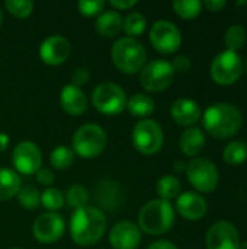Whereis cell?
I'll use <instances>...</instances> for the list:
<instances>
[{"label":"cell","instance_id":"obj_1","mask_svg":"<svg viewBox=\"0 0 247 249\" xmlns=\"http://www.w3.org/2000/svg\"><path fill=\"white\" fill-rule=\"evenodd\" d=\"M106 231V217L102 210L86 206L73 212L70 236L80 247H92L100 241Z\"/></svg>","mask_w":247,"mask_h":249},{"label":"cell","instance_id":"obj_2","mask_svg":"<svg viewBox=\"0 0 247 249\" xmlns=\"http://www.w3.org/2000/svg\"><path fill=\"white\" fill-rule=\"evenodd\" d=\"M202 124L210 136L223 140L234 136L240 130L243 117L234 105L217 102L205 109L202 115Z\"/></svg>","mask_w":247,"mask_h":249},{"label":"cell","instance_id":"obj_3","mask_svg":"<svg viewBox=\"0 0 247 249\" xmlns=\"http://www.w3.org/2000/svg\"><path fill=\"white\" fill-rule=\"evenodd\" d=\"M175 223V210L170 201L153 200L148 201L138 213V228L140 231L159 236L172 229Z\"/></svg>","mask_w":247,"mask_h":249},{"label":"cell","instance_id":"obj_4","mask_svg":"<svg viewBox=\"0 0 247 249\" xmlns=\"http://www.w3.org/2000/svg\"><path fill=\"white\" fill-rule=\"evenodd\" d=\"M111 57L118 70L125 74L140 73L147 61V51L144 45L135 38H119L111 50Z\"/></svg>","mask_w":247,"mask_h":249},{"label":"cell","instance_id":"obj_5","mask_svg":"<svg viewBox=\"0 0 247 249\" xmlns=\"http://www.w3.org/2000/svg\"><path fill=\"white\" fill-rule=\"evenodd\" d=\"M71 143H73L71 150L74 152V155L84 159H92L99 156L105 150L108 137L100 125L90 123L76 130Z\"/></svg>","mask_w":247,"mask_h":249},{"label":"cell","instance_id":"obj_6","mask_svg":"<svg viewBox=\"0 0 247 249\" xmlns=\"http://www.w3.org/2000/svg\"><path fill=\"white\" fill-rule=\"evenodd\" d=\"M127 93L125 90L112 82L99 83L92 92V104L93 107L106 115L121 114L127 108Z\"/></svg>","mask_w":247,"mask_h":249},{"label":"cell","instance_id":"obj_7","mask_svg":"<svg viewBox=\"0 0 247 249\" xmlns=\"http://www.w3.org/2000/svg\"><path fill=\"white\" fill-rule=\"evenodd\" d=\"M131 137L134 147L143 155H156L162 149L165 140L160 124L150 118L140 120L134 125Z\"/></svg>","mask_w":247,"mask_h":249},{"label":"cell","instance_id":"obj_8","mask_svg":"<svg viewBox=\"0 0 247 249\" xmlns=\"http://www.w3.org/2000/svg\"><path fill=\"white\" fill-rule=\"evenodd\" d=\"M185 171L191 185L201 193H213L218 185V168L207 158H194Z\"/></svg>","mask_w":247,"mask_h":249},{"label":"cell","instance_id":"obj_9","mask_svg":"<svg viewBox=\"0 0 247 249\" xmlns=\"http://www.w3.org/2000/svg\"><path fill=\"white\" fill-rule=\"evenodd\" d=\"M211 77L217 85L230 86L234 85L243 73L242 57L234 51H223L217 54L211 63Z\"/></svg>","mask_w":247,"mask_h":249},{"label":"cell","instance_id":"obj_10","mask_svg":"<svg viewBox=\"0 0 247 249\" xmlns=\"http://www.w3.org/2000/svg\"><path fill=\"white\" fill-rule=\"evenodd\" d=\"M175 79V70L166 60H151L140 71V83L148 92H162L167 89Z\"/></svg>","mask_w":247,"mask_h":249},{"label":"cell","instance_id":"obj_11","mask_svg":"<svg viewBox=\"0 0 247 249\" xmlns=\"http://www.w3.org/2000/svg\"><path fill=\"white\" fill-rule=\"evenodd\" d=\"M150 42L163 54H172L179 50L182 44V35L179 28L170 20H157L150 29Z\"/></svg>","mask_w":247,"mask_h":249},{"label":"cell","instance_id":"obj_12","mask_svg":"<svg viewBox=\"0 0 247 249\" xmlns=\"http://www.w3.org/2000/svg\"><path fill=\"white\" fill-rule=\"evenodd\" d=\"M12 162L19 174L32 175L41 169L42 155L35 143L29 140H23L15 146L12 153Z\"/></svg>","mask_w":247,"mask_h":249},{"label":"cell","instance_id":"obj_13","mask_svg":"<svg viewBox=\"0 0 247 249\" xmlns=\"http://www.w3.org/2000/svg\"><path fill=\"white\" fill-rule=\"evenodd\" d=\"M66 231V222L64 219L55 213L48 212L41 214L32 226V233L36 241L41 244H52L57 242Z\"/></svg>","mask_w":247,"mask_h":249},{"label":"cell","instance_id":"obj_14","mask_svg":"<svg viewBox=\"0 0 247 249\" xmlns=\"http://www.w3.org/2000/svg\"><path fill=\"white\" fill-rule=\"evenodd\" d=\"M205 245L207 249H239L240 235L234 225L227 220H220L208 229Z\"/></svg>","mask_w":247,"mask_h":249},{"label":"cell","instance_id":"obj_15","mask_svg":"<svg viewBox=\"0 0 247 249\" xmlns=\"http://www.w3.org/2000/svg\"><path fill=\"white\" fill-rule=\"evenodd\" d=\"M71 54V45L67 38L52 35L42 41L39 47V57L48 66L63 64Z\"/></svg>","mask_w":247,"mask_h":249},{"label":"cell","instance_id":"obj_16","mask_svg":"<svg viewBox=\"0 0 247 249\" xmlns=\"http://www.w3.org/2000/svg\"><path fill=\"white\" fill-rule=\"evenodd\" d=\"M109 241L114 249H137L141 242V231L138 225L122 220L112 228Z\"/></svg>","mask_w":247,"mask_h":249},{"label":"cell","instance_id":"obj_17","mask_svg":"<svg viewBox=\"0 0 247 249\" xmlns=\"http://www.w3.org/2000/svg\"><path fill=\"white\" fill-rule=\"evenodd\" d=\"M176 210L182 217L188 220H199L207 214L208 203L201 194L188 191L179 194L176 200Z\"/></svg>","mask_w":247,"mask_h":249},{"label":"cell","instance_id":"obj_18","mask_svg":"<svg viewBox=\"0 0 247 249\" xmlns=\"http://www.w3.org/2000/svg\"><path fill=\"white\" fill-rule=\"evenodd\" d=\"M170 114H172V118L178 124L186 125V127H192L201 118V107L194 99L181 98V99H176L172 104Z\"/></svg>","mask_w":247,"mask_h":249},{"label":"cell","instance_id":"obj_19","mask_svg":"<svg viewBox=\"0 0 247 249\" xmlns=\"http://www.w3.org/2000/svg\"><path fill=\"white\" fill-rule=\"evenodd\" d=\"M60 104L63 107V109L74 117L82 115L83 112H86L87 109V98L84 95V92L74 86V85H66L61 89L60 93Z\"/></svg>","mask_w":247,"mask_h":249},{"label":"cell","instance_id":"obj_20","mask_svg":"<svg viewBox=\"0 0 247 249\" xmlns=\"http://www.w3.org/2000/svg\"><path fill=\"white\" fill-rule=\"evenodd\" d=\"M179 146L181 150L183 152L185 156L189 158H197L205 147V134L201 128L198 127H189L186 128L179 139Z\"/></svg>","mask_w":247,"mask_h":249},{"label":"cell","instance_id":"obj_21","mask_svg":"<svg viewBox=\"0 0 247 249\" xmlns=\"http://www.w3.org/2000/svg\"><path fill=\"white\" fill-rule=\"evenodd\" d=\"M122 22L124 18L121 16L119 12L116 10H103L96 20V29L102 36L106 38H112L115 35H118L122 29Z\"/></svg>","mask_w":247,"mask_h":249},{"label":"cell","instance_id":"obj_22","mask_svg":"<svg viewBox=\"0 0 247 249\" xmlns=\"http://www.w3.org/2000/svg\"><path fill=\"white\" fill-rule=\"evenodd\" d=\"M20 188V177L13 169L0 168V201H7L16 197Z\"/></svg>","mask_w":247,"mask_h":249},{"label":"cell","instance_id":"obj_23","mask_svg":"<svg viewBox=\"0 0 247 249\" xmlns=\"http://www.w3.org/2000/svg\"><path fill=\"white\" fill-rule=\"evenodd\" d=\"M127 109L134 117L146 120V117H150L154 112L156 104H154L153 98L146 93H134L127 101Z\"/></svg>","mask_w":247,"mask_h":249},{"label":"cell","instance_id":"obj_24","mask_svg":"<svg viewBox=\"0 0 247 249\" xmlns=\"http://www.w3.org/2000/svg\"><path fill=\"white\" fill-rule=\"evenodd\" d=\"M223 159L227 165L239 166L245 163L247 159V144L240 140H233L224 147Z\"/></svg>","mask_w":247,"mask_h":249},{"label":"cell","instance_id":"obj_25","mask_svg":"<svg viewBox=\"0 0 247 249\" xmlns=\"http://www.w3.org/2000/svg\"><path fill=\"white\" fill-rule=\"evenodd\" d=\"M157 194L160 196V200L170 201L172 198H178L181 193V182L173 175H165L157 181L156 185Z\"/></svg>","mask_w":247,"mask_h":249},{"label":"cell","instance_id":"obj_26","mask_svg":"<svg viewBox=\"0 0 247 249\" xmlns=\"http://www.w3.org/2000/svg\"><path fill=\"white\" fill-rule=\"evenodd\" d=\"M146 26H147V19L140 12H130L122 22V29L128 35V38L140 36L146 31Z\"/></svg>","mask_w":247,"mask_h":249},{"label":"cell","instance_id":"obj_27","mask_svg":"<svg viewBox=\"0 0 247 249\" xmlns=\"http://www.w3.org/2000/svg\"><path fill=\"white\" fill-rule=\"evenodd\" d=\"M246 29L242 25H231L224 35V44L229 51L237 53L246 44Z\"/></svg>","mask_w":247,"mask_h":249},{"label":"cell","instance_id":"obj_28","mask_svg":"<svg viewBox=\"0 0 247 249\" xmlns=\"http://www.w3.org/2000/svg\"><path fill=\"white\" fill-rule=\"evenodd\" d=\"M172 6L182 19H195L202 10V1L199 0H175Z\"/></svg>","mask_w":247,"mask_h":249},{"label":"cell","instance_id":"obj_29","mask_svg":"<svg viewBox=\"0 0 247 249\" xmlns=\"http://www.w3.org/2000/svg\"><path fill=\"white\" fill-rule=\"evenodd\" d=\"M49 162L55 169H67L74 162V152L67 146H57L49 155Z\"/></svg>","mask_w":247,"mask_h":249},{"label":"cell","instance_id":"obj_30","mask_svg":"<svg viewBox=\"0 0 247 249\" xmlns=\"http://www.w3.org/2000/svg\"><path fill=\"white\" fill-rule=\"evenodd\" d=\"M64 198H66V203L68 204V207H73L74 210L86 207L89 203V194H87L86 188L79 184L71 185L67 190V194L64 196Z\"/></svg>","mask_w":247,"mask_h":249},{"label":"cell","instance_id":"obj_31","mask_svg":"<svg viewBox=\"0 0 247 249\" xmlns=\"http://www.w3.org/2000/svg\"><path fill=\"white\" fill-rule=\"evenodd\" d=\"M16 197L19 204L28 210H33L41 204V193L35 187H22Z\"/></svg>","mask_w":247,"mask_h":249},{"label":"cell","instance_id":"obj_32","mask_svg":"<svg viewBox=\"0 0 247 249\" xmlns=\"http://www.w3.org/2000/svg\"><path fill=\"white\" fill-rule=\"evenodd\" d=\"M66 198H64V194L58 190V188H54V187H48L44 190V193L41 194V204L48 209V210H58L60 207H63Z\"/></svg>","mask_w":247,"mask_h":249},{"label":"cell","instance_id":"obj_33","mask_svg":"<svg viewBox=\"0 0 247 249\" xmlns=\"http://www.w3.org/2000/svg\"><path fill=\"white\" fill-rule=\"evenodd\" d=\"M6 9L10 12V15L16 18H28L32 13L33 1L31 0H7Z\"/></svg>","mask_w":247,"mask_h":249},{"label":"cell","instance_id":"obj_34","mask_svg":"<svg viewBox=\"0 0 247 249\" xmlns=\"http://www.w3.org/2000/svg\"><path fill=\"white\" fill-rule=\"evenodd\" d=\"M77 9L83 16H87V18L99 16L105 9V1L103 0H80L77 3Z\"/></svg>","mask_w":247,"mask_h":249},{"label":"cell","instance_id":"obj_35","mask_svg":"<svg viewBox=\"0 0 247 249\" xmlns=\"http://www.w3.org/2000/svg\"><path fill=\"white\" fill-rule=\"evenodd\" d=\"M89 77H90V74H89V70H87V69H84V67H77V69H74V71L71 73V80H73L71 85L80 88V86H83L84 83H87Z\"/></svg>","mask_w":247,"mask_h":249},{"label":"cell","instance_id":"obj_36","mask_svg":"<svg viewBox=\"0 0 247 249\" xmlns=\"http://www.w3.org/2000/svg\"><path fill=\"white\" fill-rule=\"evenodd\" d=\"M170 64H172L175 73L176 71L178 73H186L191 69V66H192V63H191V60H189L188 55H178V57L173 58V61Z\"/></svg>","mask_w":247,"mask_h":249},{"label":"cell","instance_id":"obj_37","mask_svg":"<svg viewBox=\"0 0 247 249\" xmlns=\"http://www.w3.org/2000/svg\"><path fill=\"white\" fill-rule=\"evenodd\" d=\"M36 179L41 185L49 187L54 182V174L49 169H39L36 172Z\"/></svg>","mask_w":247,"mask_h":249},{"label":"cell","instance_id":"obj_38","mask_svg":"<svg viewBox=\"0 0 247 249\" xmlns=\"http://www.w3.org/2000/svg\"><path fill=\"white\" fill-rule=\"evenodd\" d=\"M137 4V0H111V6L118 10H127Z\"/></svg>","mask_w":247,"mask_h":249},{"label":"cell","instance_id":"obj_39","mask_svg":"<svg viewBox=\"0 0 247 249\" xmlns=\"http://www.w3.org/2000/svg\"><path fill=\"white\" fill-rule=\"evenodd\" d=\"M202 6H205V9H208L210 12H220L226 7V1L224 0H207L205 3H202Z\"/></svg>","mask_w":247,"mask_h":249},{"label":"cell","instance_id":"obj_40","mask_svg":"<svg viewBox=\"0 0 247 249\" xmlns=\"http://www.w3.org/2000/svg\"><path fill=\"white\" fill-rule=\"evenodd\" d=\"M147 249H178V247L170 241H156L150 244Z\"/></svg>","mask_w":247,"mask_h":249},{"label":"cell","instance_id":"obj_41","mask_svg":"<svg viewBox=\"0 0 247 249\" xmlns=\"http://www.w3.org/2000/svg\"><path fill=\"white\" fill-rule=\"evenodd\" d=\"M9 143H10V139L6 133H0V153L6 152L7 147H9Z\"/></svg>","mask_w":247,"mask_h":249},{"label":"cell","instance_id":"obj_42","mask_svg":"<svg viewBox=\"0 0 247 249\" xmlns=\"http://www.w3.org/2000/svg\"><path fill=\"white\" fill-rule=\"evenodd\" d=\"M173 168H175V171H183V169H186V165L183 163V162H181V160H178V162H175V165H173Z\"/></svg>","mask_w":247,"mask_h":249},{"label":"cell","instance_id":"obj_43","mask_svg":"<svg viewBox=\"0 0 247 249\" xmlns=\"http://www.w3.org/2000/svg\"><path fill=\"white\" fill-rule=\"evenodd\" d=\"M239 249H247V242H243V244H240V248Z\"/></svg>","mask_w":247,"mask_h":249},{"label":"cell","instance_id":"obj_44","mask_svg":"<svg viewBox=\"0 0 247 249\" xmlns=\"http://www.w3.org/2000/svg\"><path fill=\"white\" fill-rule=\"evenodd\" d=\"M1 22H3V15H1V12H0V25H1Z\"/></svg>","mask_w":247,"mask_h":249},{"label":"cell","instance_id":"obj_45","mask_svg":"<svg viewBox=\"0 0 247 249\" xmlns=\"http://www.w3.org/2000/svg\"><path fill=\"white\" fill-rule=\"evenodd\" d=\"M10 249H22V248H17V247H15V248H10Z\"/></svg>","mask_w":247,"mask_h":249},{"label":"cell","instance_id":"obj_46","mask_svg":"<svg viewBox=\"0 0 247 249\" xmlns=\"http://www.w3.org/2000/svg\"><path fill=\"white\" fill-rule=\"evenodd\" d=\"M246 70H247V61H246Z\"/></svg>","mask_w":247,"mask_h":249}]
</instances>
